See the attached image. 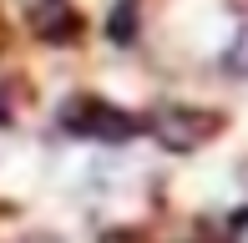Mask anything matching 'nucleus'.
I'll return each mask as SVG.
<instances>
[{"mask_svg":"<svg viewBox=\"0 0 248 243\" xmlns=\"http://www.w3.org/2000/svg\"><path fill=\"white\" fill-rule=\"evenodd\" d=\"M142 122H147V132L157 137V147H167V152H198L213 137H223V127H228L223 112H213V106H183V102L152 106Z\"/></svg>","mask_w":248,"mask_h":243,"instance_id":"nucleus-1","label":"nucleus"},{"mask_svg":"<svg viewBox=\"0 0 248 243\" xmlns=\"http://www.w3.org/2000/svg\"><path fill=\"white\" fill-rule=\"evenodd\" d=\"M61 127L76 132V137H92V142H127V137H137V132H147V122L127 117L111 102H96V96H71V102L61 106Z\"/></svg>","mask_w":248,"mask_h":243,"instance_id":"nucleus-2","label":"nucleus"},{"mask_svg":"<svg viewBox=\"0 0 248 243\" xmlns=\"http://www.w3.org/2000/svg\"><path fill=\"white\" fill-rule=\"evenodd\" d=\"M26 20L36 30V41H46V46L81 41V10L66 5V0H26Z\"/></svg>","mask_w":248,"mask_h":243,"instance_id":"nucleus-3","label":"nucleus"},{"mask_svg":"<svg viewBox=\"0 0 248 243\" xmlns=\"http://www.w3.org/2000/svg\"><path fill=\"white\" fill-rule=\"evenodd\" d=\"M107 36L117 41V46H132V41H137V0H122V5L111 10V20H107Z\"/></svg>","mask_w":248,"mask_h":243,"instance_id":"nucleus-4","label":"nucleus"},{"mask_svg":"<svg viewBox=\"0 0 248 243\" xmlns=\"http://www.w3.org/2000/svg\"><path fill=\"white\" fill-rule=\"evenodd\" d=\"M223 71H233V76H248V26H238L233 46L223 51Z\"/></svg>","mask_w":248,"mask_h":243,"instance_id":"nucleus-5","label":"nucleus"},{"mask_svg":"<svg viewBox=\"0 0 248 243\" xmlns=\"http://www.w3.org/2000/svg\"><path fill=\"white\" fill-rule=\"evenodd\" d=\"M20 243H61V238H51V233H31V238H20Z\"/></svg>","mask_w":248,"mask_h":243,"instance_id":"nucleus-6","label":"nucleus"}]
</instances>
